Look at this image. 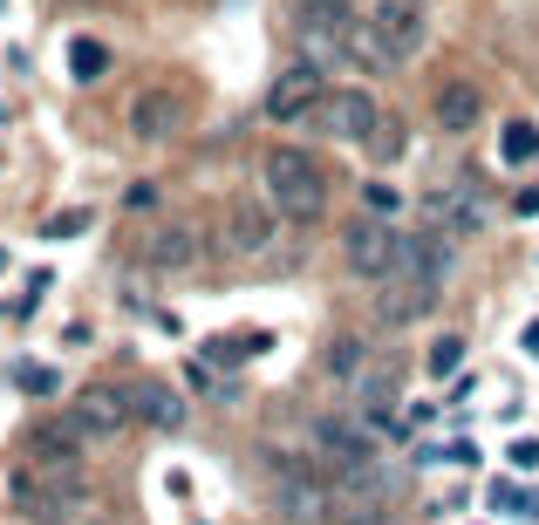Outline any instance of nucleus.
Returning a JSON list of instances; mask_svg holds the SVG:
<instances>
[{"label":"nucleus","mask_w":539,"mask_h":525,"mask_svg":"<svg viewBox=\"0 0 539 525\" xmlns=\"http://www.w3.org/2000/svg\"><path fill=\"white\" fill-rule=\"evenodd\" d=\"M458 362H464V335H437V341H430V375L458 369Z\"/></svg>","instance_id":"nucleus-23"},{"label":"nucleus","mask_w":539,"mask_h":525,"mask_svg":"<svg viewBox=\"0 0 539 525\" xmlns=\"http://www.w3.org/2000/svg\"><path fill=\"white\" fill-rule=\"evenodd\" d=\"M376 116H383V103H376L369 89H328V96L314 103L308 123L321 130V137H335V144H369Z\"/></svg>","instance_id":"nucleus-5"},{"label":"nucleus","mask_w":539,"mask_h":525,"mask_svg":"<svg viewBox=\"0 0 539 525\" xmlns=\"http://www.w3.org/2000/svg\"><path fill=\"white\" fill-rule=\"evenodd\" d=\"M294 21L308 41H348L355 35V0H294Z\"/></svg>","instance_id":"nucleus-15"},{"label":"nucleus","mask_w":539,"mask_h":525,"mask_svg":"<svg viewBox=\"0 0 539 525\" xmlns=\"http://www.w3.org/2000/svg\"><path fill=\"white\" fill-rule=\"evenodd\" d=\"M328 96V75H321V62H294V69H280L273 75V89H267V116L273 123H308L314 103Z\"/></svg>","instance_id":"nucleus-7"},{"label":"nucleus","mask_w":539,"mask_h":525,"mask_svg":"<svg viewBox=\"0 0 539 525\" xmlns=\"http://www.w3.org/2000/svg\"><path fill=\"white\" fill-rule=\"evenodd\" d=\"M492 505H505V512H519V505H526V491H519V485H492Z\"/></svg>","instance_id":"nucleus-25"},{"label":"nucleus","mask_w":539,"mask_h":525,"mask_svg":"<svg viewBox=\"0 0 539 525\" xmlns=\"http://www.w3.org/2000/svg\"><path fill=\"white\" fill-rule=\"evenodd\" d=\"M512 464H526V471H539V444H512Z\"/></svg>","instance_id":"nucleus-26"},{"label":"nucleus","mask_w":539,"mask_h":525,"mask_svg":"<svg viewBox=\"0 0 539 525\" xmlns=\"http://www.w3.org/2000/svg\"><path fill=\"white\" fill-rule=\"evenodd\" d=\"M314 471L335 485V478H369L376 471V430L355 416V423H314Z\"/></svg>","instance_id":"nucleus-3"},{"label":"nucleus","mask_w":539,"mask_h":525,"mask_svg":"<svg viewBox=\"0 0 539 525\" xmlns=\"http://www.w3.org/2000/svg\"><path fill=\"white\" fill-rule=\"evenodd\" d=\"M321 369H328L335 389H355V382L369 375V348H362L355 335H335V341H328V355H321Z\"/></svg>","instance_id":"nucleus-17"},{"label":"nucleus","mask_w":539,"mask_h":525,"mask_svg":"<svg viewBox=\"0 0 539 525\" xmlns=\"http://www.w3.org/2000/svg\"><path fill=\"white\" fill-rule=\"evenodd\" d=\"M451 232L444 225H424V232H403V253H396V273H410V280H430V287H444L451 280Z\"/></svg>","instance_id":"nucleus-9"},{"label":"nucleus","mask_w":539,"mask_h":525,"mask_svg":"<svg viewBox=\"0 0 539 525\" xmlns=\"http://www.w3.org/2000/svg\"><path fill=\"white\" fill-rule=\"evenodd\" d=\"M403 144H410L403 116L383 110V116H376V130H369V157H376V164H396V157H403Z\"/></svg>","instance_id":"nucleus-18"},{"label":"nucleus","mask_w":539,"mask_h":525,"mask_svg":"<svg viewBox=\"0 0 539 525\" xmlns=\"http://www.w3.org/2000/svg\"><path fill=\"white\" fill-rule=\"evenodd\" d=\"M260 178H267V205L280 219H321L328 212V178L308 150H267Z\"/></svg>","instance_id":"nucleus-2"},{"label":"nucleus","mask_w":539,"mask_h":525,"mask_svg":"<svg viewBox=\"0 0 539 525\" xmlns=\"http://www.w3.org/2000/svg\"><path fill=\"white\" fill-rule=\"evenodd\" d=\"M430 116H437V130H444V137H471V130H478V116H485V89H478V82H437Z\"/></svg>","instance_id":"nucleus-14"},{"label":"nucleus","mask_w":539,"mask_h":525,"mask_svg":"<svg viewBox=\"0 0 539 525\" xmlns=\"http://www.w3.org/2000/svg\"><path fill=\"white\" fill-rule=\"evenodd\" d=\"M396 253H403V232L389 219H376V212L342 232V260H348L355 280H389V273H396Z\"/></svg>","instance_id":"nucleus-4"},{"label":"nucleus","mask_w":539,"mask_h":525,"mask_svg":"<svg viewBox=\"0 0 539 525\" xmlns=\"http://www.w3.org/2000/svg\"><path fill=\"white\" fill-rule=\"evenodd\" d=\"M185 130V103L171 96V89H144L137 103H130V137L137 144H171Z\"/></svg>","instance_id":"nucleus-13"},{"label":"nucleus","mask_w":539,"mask_h":525,"mask_svg":"<svg viewBox=\"0 0 539 525\" xmlns=\"http://www.w3.org/2000/svg\"><path fill=\"white\" fill-rule=\"evenodd\" d=\"M69 416H76L89 437H116V430H130V423H137V410H130V389H116V382H89Z\"/></svg>","instance_id":"nucleus-11"},{"label":"nucleus","mask_w":539,"mask_h":525,"mask_svg":"<svg viewBox=\"0 0 539 525\" xmlns=\"http://www.w3.org/2000/svg\"><path fill=\"white\" fill-rule=\"evenodd\" d=\"M103 69H110V48H103L96 35H76V41H69V75H76V82H96Z\"/></svg>","instance_id":"nucleus-20"},{"label":"nucleus","mask_w":539,"mask_h":525,"mask_svg":"<svg viewBox=\"0 0 539 525\" xmlns=\"http://www.w3.org/2000/svg\"><path fill=\"white\" fill-rule=\"evenodd\" d=\"M198 253H205V246H198V232L185 219H164L137 239V260L157 266V273H185V266H198Z\"/></svg>","instance_id":"nucleus-10"},{"label":"nucleus","mask_w":539,"mask_h":525,"mask_svg":"<svg viewBox=\"0 0 539 525\" xmlns=\"http://www.w3.org/2000/svg\"><path fill=\"white\" fill-rule=\"evenodd\" d=\"M123 389H130L137 423H151V430H178V423H185V403H178L164 382H123Z\"/></svg>","instance_id":"nucleus-16"},{"label":"nucleus","mask_w":539,"mask_h":525,"mask_svg":"<svg viewBox=\"0 0 539 525\" xmlns=\"http://www.w3.org/2000/svg\"><path fill=\"white\" fill-rule=\"evenodd\" d=\"M424 35H430L424 0H376V14L355 28V62L362 69H403V62H417Z\"/></svg>","instance_id":"nucleus-1"},{"label":"nucleus","mask_w":539,"mask_h":525,"mask_svg":"<svg viewBox=\"0 0 539 525\" xmlns=\"http://www.w3.org/2000/svg\"><path fill=\"white\" fill-rule=\"evenodd\" d=\"M82 225H89V212H55V219L41 225V232H48V239H76Z\"/></svg>","instance_id":"nucleus-24"},{"label":"nucleus","mask_w":539,"mask_h":525,"mask_svg":"<svg viewBox=\"0 0 539 525\" xmlns=\"http://www.w3.org/2000/svg\"><path fill=\"white\" fill-rule=\"evenodd\" d=\"M430 225H444V232H478V225L492 219V198L478 191V178H464V171H451V178H437L424 198Z\"/></svg>","instance_id":"nucleus-6"},{"label":"nucleus","mask_w":539,"mask_h":525,"mask_svg":"<svg viewBox=\"0 0 539 525\" xmlns=\"http://www.w3.org/2000/svg\"><path fill=\"white\" fill-rule=\"evenodd\" d=\"M14 382H21L28 396H55V389H62V375L41 369V362H14Z\"/></svg>","instance_id":"nucleus-21"},{"label":"nucleus","mask_w":539,"mask_h":525,"mask_svg":"<svg viewBox=\"0 0 539 525\" xmlns=\"http://www.w3.org/2000/svg\"><path fill=\"white\" fill-rule=\"evenodd\" d=\"M444 287H430V280H410V273H389L383 280V300H376V321L383 328H410V321H424L430 307H437Z\"/></svg>","instance_id":"nucleus-12"},{"label":"nucleus","mask_w":539,"mask_h":525,"mask_svg":"<svg viewBox=\"0 0 539 525\" xmlns=\"http://www.w3.org/2000/svg\"><path fill=\"white\" fill-rule=\"evenodd\" d=\"M526 348H533V355H539V321H533V328H526Z\"/></svg>","instance_id":"nucleus-28"},{"label":"nucleus","mask_w":539,"mask_h":525,"mask_svg":"<svg viewBox=\"0 0 539 525\" xmlns=\"http://www.w3.org/2000/svg\"><path fill=\"white\" fill-rule=\"evenodd\" d=\"M362 205H369L376 219H396V212H403V198H396V185H383V178H376V185H362Z\"/></svg>","instance_id":"nucleus-22"},{"label":"nucleus","mask_w":539,"mask_h":525,"mask_svg":"<svg viewBox=\"0 0 539 525\" xmlns=\"http://www.w3.org/2000/svg\"><path fill=\"white\" fill-rule=\"evenodd\" d=\"M280 232V212L273 205H226V225H219V246L232 260H260Z\"/></svg>","instance_id":"nucleus-8"},{"label":"nucleus","mask_w":539,"mask_h":525,"mask_svg":"<svg viewBox=\"0 0 539 525\" xmlns=\"http://www.w3.org/2000/svg\"><path fill=\"white\" fill-rule=\"evenodd\" d=\"M512 212H519V219H533V212H539V191H519V198H512Z\"/></svg>","instance_id":"nucleus-27"},{"label":"nucleus","mask_w":539,"mask_h":525,"mask_svg":"<svg viewBox=\"0 0 539 525\" xmlns=\"http://www.w3.org/2000/svg\"><path fill=\"white\" fill-rule=\"evenodd\" d=\"M499 157H505V164H533V157H539V123L512 116V123H505V137H499Z\"/></svg>","instance_id":"nucleus-19"}]
</instances>
